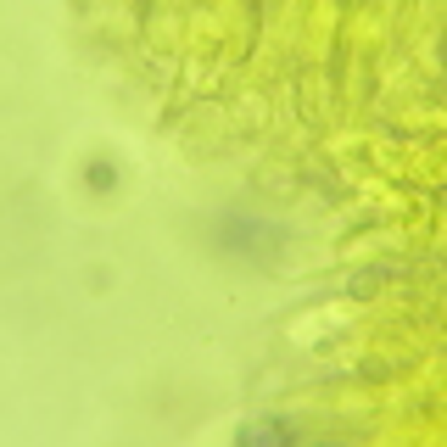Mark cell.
Listing matches in <instances>:
<instances>
[{"label": "cell", "mask_w": 447, "mask_h": 447, "mask_svg": "<svg viewBox=\"0 0 447 447\" xmlns=\"http://www.w3.org/2000/svg\"><path fill=\"white\" fill-rule=\"evenodd\" d=\"M84 174H90L95 190H112V162H95V168H84Z\"/></svg>", "instance_id": "obj_2"}, {"label": "cell", "mask_w": 447, "mask_h": 447, "mask_svg": "<svg viewBox=\"0 0 447 447\" xmlns=\"http://www.w3.org/2000/svg\"><path fill=\"white\" fill-rule=\"evenodd\" d=\"M207 240H213V252L229 257V263H279V252H286V224H268V218H252V213H218L207 224Z\"/></svg>", "instance_id": "obj_1"}]
</instances>
